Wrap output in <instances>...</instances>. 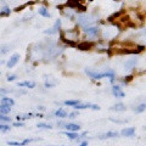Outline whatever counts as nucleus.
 <instances>
[{
  "instance_id": "ddd939ff",
  "label": "nucleus",
  "mask_w": 146,
  "mask_h": 146,
  "mask_svg": "<svg viewBox=\"0 0 146 146\" xmlns=\"http://www.w3.org/2000/svg\"><path fill=\"white\" fill-rule=\"evenodd\" d=\"M65 135H67V138L68 139H71V140H77V139H79L80 138V135L77 133V131H65V133H63Z\"/></svg>"
},
{
  "instance_id": "b1692460",
  "label": "nucleus",
  "mask_w": 146,
  "mask_h": 146,
  "mask_svg": "<svg viewBox=\"0 0 146 146\" xmlns=\"http://www.w3.org/2000/svg\"><path fill=\"white\" fill-rule=\"evenodd\" d=\"M78 115H79V112L78 111H74V112H72V113H68V118H71V119H73V118H77L78 117Z\"/></svg>"
},
{
  "instance_id": "f8f14e48",
  "label": "nucleus",
  "mask_w": 146,
  "mask_h": 146,
  "mask_svg": "<svg viewBox=\"0 0 146 146\" xmlns=\"http://www.w3.org/2000/svg\"><path fill=\"white\" fill-rule=\"evenodd\" d=\"M0 104L4 105H9V106H13L15 105V100L12 98H7V96H1V100H0Z\"/></svg>"
},
{
  "instance_id": "39448f33",
  "label": "nucleus",
  "mask_w": 146,
  "mask_h": 146,
  "mask_svg": "<svg viewBox=\"0 0 146 146\" xmlns=\"http://www.w3.org/2000/svg\"><path fill=\"white\" fill-rule=\"evenodd\" d=\"M35 85H36V83L34 80H26V82H18L17 83L18 88H23V86H26V88H28V89H33V88H35Z\"/></svg>"
},
{
  "instance_id": "4468645a",
  "label": "nucleus",
  "mask_w": 146,
  "mask_h": 146,
  "mask_svg": "<svg viewBox=\"0 0 146 146\" xmlns=\"http://www.w3.org/2000/svg\"><path fill=\"white\" fill-rule=\"evenodd\" d=\"M10 112H11V106L0 104V113H1V115H9Z\"/></svg>"
},
{
  "instance_id": "1a4fd4ad",
  "label": "nucleus",
  "mask_w": 146,
  "mask_h": 146,
  "mask_svg": "<svg viewBox=\"0 0 146 146\" xmlns=\"http://www.w3.org/2000/svg\"><path fill=\"white\" fill-rule=\"evenodd\" d=\"M65 128H66L67 131H78L80 129V125L76 124V123H66Z\"/></svg>"
},
{
  "instance_id": "0eeeda50",
  "label": "nucleus",
  "mask_w": 146,
  "mask_h": 146,
  "mask_svg": "<svg viewBox=\"0 0 146 146\" xmlns=\"http://www.w3.org/2000/svg\"><path fill=\"white\" fill-rule=\"evenodd\" d=\"M119 135L118 131H107V133H104L99 136V139L101 140H105V139H111V138H117V136Z\"/></svg>"
},
{
  "instance_id": "cd10ccee",
  "label": "nucleus",
  "mask_w": 146,
  "mask_h": 146,
  "mask_svg": "<svg viewBox=\"0 0 146 146\" xmlns=\"http://www.w3.org/2000/svg\"><path fill=\"white\" fill-rule=\"evenodd\" d=\"M111 121H112V122H115V123H119V124H121V123H127V121H121V119H113V118H111Z\"/></svg>"
},
{
  "instance_id": "9d476101",
  "label": "nucleus",
  "mask_w": 146,
  "mask_h": 146,
  "mask_svg": "<svg viewBox=\"0 0 146 146\" xmlns=\"http://www.w3.org/2000/svg\"><path fill=\"white\" fill-rule=\"evenodd\" d=\"M111 111H117V112H124L125 110H127V106L124 104H122V102H119V104H116V105H113V106L110 108Z\"/></svg>"
},
{
  "instance_id": "6ab92c4d",
  "label": "nucleus",
  "mask_w": 146,
  "mask_h": 146,
  "mask_svg": "<svg viewBox=\"0 0 146 146\" xmlns=\"http://www.w3.org/2000/svg\"><path fill=\"white\" fill-rule=\"evenodd\" d=\"M36 127H38L39 129H51L52 128V125L49 124V123H38Z\"/></svg>"
},
{
  "instance_id": "f03ea898",
  "label": "nucleus",
  "mask_w": 146,
  "mask_h": 146,
  "mask_svg": "<svg viewBox=\"0 0 146 146\" xmlns=\"http://www.w3.org/2000/svg\"><path fill=\"white\" fill-rule=\"evenodd\" d=\"M20 54H13L12 56L9 58L7 60V62H6V66H7V68H12V67H15L16 65H17V62L20 61Z\"/></svg>"
},
{
  "instance_id": "2eb2a0df",
  "label": "nucleus",
  "mask_w": 146,
  "mask_h": 146,
  "mask_svg": "<svg viewBox=\"0 0 146 146\" xmlns=\"http://www.w3.org/2000/svg\"><path fill=\"white\" fill-rule=\"evenodd\" d=\"M55 116L58 117V118H62V119H65V118L68 116V112L65 111L63 108H58L56 112H55Z\"/></svg>"
},
{
  "instance_id": "a211bd4d",
  "label": "nucleus",
  "mask_w": 146,
  "mask_h": 146,
  "mask_svg": "<svg viewBox=\"0 0 146 146\" xmlns=\"http://www.w3.org/2000/svg\"><path fill=\"white\" fill-rule=\"evenodd\" d=\"M10 50H11L10 45H1V46H0V55H5L10 51Z\"/></svg>"
},
{
  "instance_id": "6e6552de",
  "label": "nucleus",
  "mask_w": 146,
  "mask_h": 146,
  "mask_svg": "<svg viewBox=\"0 0 146 146\" xmlns=\"http://www.w3.org/2000/svg\"><path fill=\"white\" fill-rule=\"evenodd\" d=\"M121 134L123 135V136H128V138H130V136H134V134H135V128H133V127H130V128H125V129H123L122 131H121Z\"/></svg>"
},
{
  "instance_id": "4be33fe9",
  "label": "nucleus",
  "mask_w": 146,
  "mask_h": 146,
  "mask_svg": "<svg viewBox=\"0 0 146 146\" xmlns=\"http://www.w3.org/2000/svg\"><path fill=\"white\" fill-rule=\"evenodd\" d=\"M1 122H4V123L11 122V117H7V115H1V113H0V123Z\"/></svg>"
},
{
  "instance_id": "5701e85b",
  "label": "nucleus",
  "mask_w": 146,
  "mask_h": 146,
  "mask_svg": "<svg viewBox=\"0 0 146 146\" xmlns=\"http://www.w3.org/2000/svg\"><path fill=\"white\" fill-rule=\"evenodd\" d=\"M10 130V125L7 124H1L0 123V133H6V131Z\"/></svg>"
},
{
  "instance_id": "f3484780",
  "label": "nucleus",
  "mask_w": 146,
  "mask_h": 146,
  "mask_svg": "<svg viewBox=\"0 0 146 146\" xmlns=\"http://www.w3.org/2000/svg\"><path fill=\"white\" fill-rule=\"evenodd\" d=\"M79 102H80V100L74 99V100H66V101L63 102V104H65L66 106H76V105L79 104Z\"/></svg>"
},
{
  "instance_id": "9b49d317",
  "label": "nucleus",
  "mask_w": 146,
  "mask_h": 146,
  "mask_svg": "<svg viewBox=\"0 0 146 146\" xmlns=\"http://www.w3.org/2000/svg\"><path fill=\"white\" fill-rule=\"evenodd\" d=\"M38 13L40 16H43V17H46V18H49V17H51V13L49 12V10L45 6H39V9H38Z\"/></svg>"
},
{
  "instance_id": "423d86ee",
  "label": "nucleus",
  "mask_w": 146,
  "mask_h": 146,
  "mask_svg": "<svg viewBox=\"0 0 146 146\" xmlns=\"http://www.w3.org/2000/svg\"><path fill=\"white\" fill-rule=\"evenodd\" d=\"M84 31H85V33L90 35V36H95L98 33H99V28L98 27H95V26H88V27H84Z\"/></svg>"
},
{
  "instance_id": "f257e3e1",
  "label": "nucleus",
  "mask_w": 146,
  "mask_h": 146,
  "mask_svg": "<svg viewBox=\"0 0 146 146\" xmlns=\"http://www.w3.org/2000/svg\"><path fill=\"white\" fill-rule=\"evenodd\" d=\"M77 22H78L79 26H83V27H88L91 26V23L94 22L93 17L90 15H86V13H83V15H79L78 18H77Z\"/></svg>"
},
{
  "instance_id": "412c9836",
  "label": "nucleus",
  "mask_w": 146,
  "mask_h": 146,
  "mask_svg": "<svg viewBox=\"0 0 146 146\" xmlns=\"http://www.w3.org/2000/svg\"><path fill=\"white\" fill-rule=\"evenodd\" d=\"M145 108H146V104H140L139 106H136V108H135V112L136 113H141V112H144L145 111Z\"/></svg>"
},
{
  "instance_id": "7ed1b4c3",
  "label": "nucleus",
  "mask_w": 146,
  "mask_h": 146,
  "mask_svg": "<svg viewBox=\"0 0 146 146\" xmlns=\"http://www.w3.org/2000/svg\"><path fill=\"white\" fill-rule=\"evenodd\" d=\"M112 94L115 95L116 98H119V99H122V98L125 96V93L122 90L121 85H113V86H112Z\"/></svg>"
},
{
  "instance_id": "c85d7f7f",
  "label": "nucleus",
  "mask_w": 146,
  "mask_h": 146,
  "mask_svg": "<svg viewBox=\"0 0 146 146\" xmlns=\"http://www.w3.org/2000/svg\"><path fill=\"white\" fill-rule=\"evenodd\" d=\"M79 146H89V145H88V143H86V141H84V143H82Z\"/></svg>"
},
{
  "instance_id": "dca6fc26",
  "label": "nucleus",
  "mask_w": 146,
  "mask_h": 146,
  "mask_svg": "<svg viewBox=\"0 0 146 146\" xmlns=\"http://www.w3.org/2000/svg\"><path fill=\"white\" fill-rule=\"evenodd\" d=\"M135 65H136V58H131V60H129L125 63V70H131Z\"/></svg>"
},
{
  "instance_id": "20e7f679",
  "label": "nucleus",
  "mask_w": 146,
  "mask_h": 146,
  "mask_svg": "<svg viewBox=\"0 0 146 146\" xmlns=\"http://www.w3.org/2000/svg\"><path fill=\"white\" fill-rule=\"evenodd\" d=\"M60 28H61V20H57L56 22H55V25H54V27H52V28H50L49 31H45L44 33H45V34H49V35H51V34L57 33V32L60 31Z\"/></svg>"
},
{
  "instance_id": "aec40b11",
  "label": "nucleus",
  "mask_w": 146,
  "mask_h": 146,
  "mask_svg": "<svg viewBox=\"0 0 146 146\" xmlns=\"http://www.w3.org/2000/svg\"><path fill=\"white\" fill-rule=\"evenodd\" d=\"M32 116H33L32 113H27V115H21V116L18 115L16 118H17V121H21L22 122V121H25V119H28V118H31Z\"/></svg>"
},
{
  "instance_id": "7c9ffc66",
  "label": "nucleus",
  "mask_w": 146,
  "mask_h": 146,
  "mask_svg": "<svg viewBox=\"0 0 146 146\" xmlns=\"http://www.w3.org/2000/svg\"><path fill=\"white\" fill-rule=\"evenodd\" d=\"M0 74H1V72H0Z\"/></svg>"
},
{
  "instance_id": "a878e982",
  "label": "nucleus",
  "mask_w": 146,
  "mask_h": 146,
  "mask_svg": "<svg viewBox=\"0 0 146 146\" xmlns=\"http://www.w3.org/2000/svg\"><path fill=\"white\" fill-rule=\"evenodd\" d=\"M13 127H25V123L21 122V121H17V122L13 123Z\"/></svg>"
},
{
  "instance_id": "bb28decb",
  "label": "nucleus",
  "mask_w": 146,
  "mask_h": 146,
  "mask_svg": "<svg viewBox=\"0 0 146 146\" xmlns=\"http://www.w3.org/2000/svg\"><path fill=\"white\" fill-rule=\"evenodd\" d=\"M12 90H10V89H4V88H0V93L1 94H9V93H11Z\"/></svg>"
},
{
  "instance_id": "393cba45",
  "label": "nucleus",
  "mask_w": 146,
  "mask_h": 146,
  "mask_svg": "<svg viewBox=\"0 0 146 146\" xmlns=\"http://www.w3.org/2000/svg\"><path fill=\"white\" fill-rule=\"evenodd\" d=\"M6 79H7V82H13V80L17 79V76L16 74H9Z\"/></svg>"
},
{
  "instance_id": "c756f323",
  "label": "nucleus",
  "mask_w": 146,
  "mask_h": 146,
  "mask_svg": "<svg viewBox=\"0 0 146 146\" xmlns=\"http://www.w3.org/2000/svg\"><path fill=\"white\" fill-rule=\"evenodd\" d=\"M38 110H40V111H44L45 107H44V106H39V107H38Z\"/></svg>"
}]
</instances>
